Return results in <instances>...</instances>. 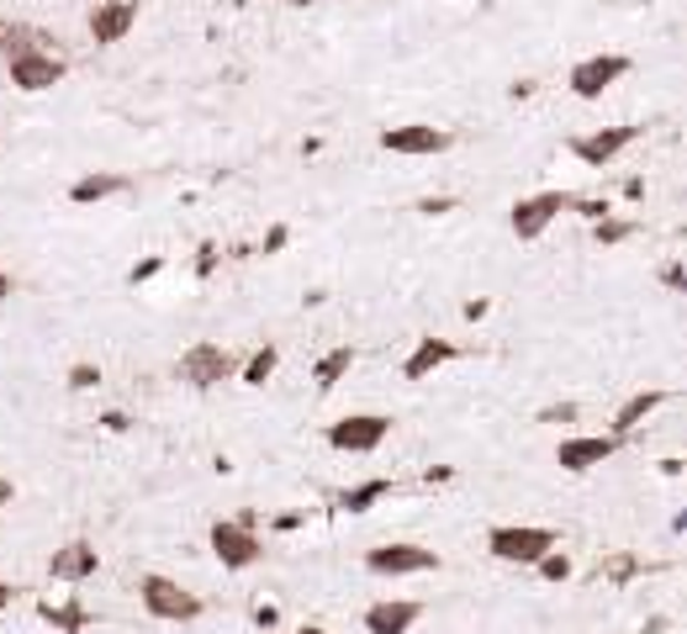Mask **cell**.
Here are the masks:
<instances>
[{
	"mask_svg": "<svg viewBox=\"0 0 687 634\" xmlns=\"http://www.w3.org/2000/svg\"><path fill=\"white\" fill-rule=\"evenodd\" d=\"M138 603H143V613L160 619V624H196L206 613L202 597L191 593V587H180L175 576H160V571L138 576Z\"/></svg>",
	"mask_w": 687,
	"mask_h": 634,
	"instance_id": "obj_1",
	"label": "cell"
},
{
	"mask_svg": "<svg viewBox=\"0 0 687 634\" xmlns=\"http://www.w3.org/2000/svg\"><path fill=\"white\" fill-rule=\"evenodd\" d=\"M556 545H561V534L545 529V523H497V529H486V555L502 560V566H534Z\"/></svg>",
	"mask_w": 687,
	"mask_h": 634,
	"instance_id": "obj_2",
	"label": "cell"
},
{
	"mask_svg": "<svg viewBox=\"0 0 687 634\" xmlns=\"http://www.w3.org/2000/svg\"><path fill=\"white\" fill-rule=\"evenodd\" d=\"M239 365L243 359L233 350H222V344H212V339H196L186 355L175 359V376L191 386V392H217L222 381H239Z\"/></svg>",
	"mask_w": 687,
	"mask_h": 634,
	"instance_id": "obj_3",
	"label": "cell"
},
{
	"mask_svg": "<svg viewBox=\"0 0 687 634\" xmlns=\"http://www.w3.org/2000/svg\"><path fill=\"white\" fill-rule=\"evenodd\" d=\"M206 550L217 555L222 571H249V566L265 560V540H259V529H243L233 518H217L206 529Z\"/></svg>",
	"mask_w": 687,
	"mask_h": 634,
	"instance_id": "obj_4",
	"label": "cell"
},
{
	"mask_svg": "<svg viewBox=\"0 0 687 634\" xmlns=\"http://www.w3.org/2000/svg\"><path fill=\"white\" fill-rule=\"evenodd\" d=\"M323 439L328 449H339V455H376L392 439V418L386 413H349V418L328 423Z\"/></svg>",
	"mask_w": 687,
	"mask_h": 634,
	"instance_id": "obj_5",
	"label": "cell"
},
{
	"mask_svg": "<svg viewBox=\"0 0 687 634\" xmlns=\"http://www.w3.org/2000/svg\"><path fill=\"white\" fill-rule=\"evenodd\" d=\"M376 143L386 154H403V158H440L455 149V132L449 127H434V122H403V127H381Z\"/></svg>",
	"mask_w": 687,
	"mask_h": 634,
	"instance_id": "obj_6",
	"label": "cell"
},
{
	"mask_svg": "<svg viewBox=\"0 0 687 634\" xmlns=\"http://www.w3.org/2000/svg\"><path fill=\"white\" fill-rule=\"evenodd\" d=\"M445 560L429 550V545H412V540H392V545H376L365 550V571L370 576H423V571H440Z\"/></svg>",
	"mask_w": 687,
	"mask_h": 634,
	"instance_id": "obj_7",
	"label": "cell"
},
{
	"mask_svg": "<svg viewBox=\"0 0 687 634\" xmlns=\"http://www.w3.org/2000/svg\"><path fill=\"white\" fill-rule=\"evenodd\" d=\"M640 138H646L640 122H619V127H598V132H576L567 149H571V158H582L587 169H608L613 158L624 154L629 143H640Z\"/></svg>",
	"mask_w": 687,
	"mask_h": 634,
	"instance_id": "obj_8",
	"label": "cell"
},
{
	"mask_svg": "<svg viewBox=\"0 0 687 634\" xmlns=\"http://www.w3.org/2000/svg\"><path fill=\"white\" fill-rule=\"evenodd\" d=\"M5 75H11V90H22V96H42V90L64 85L69 59H64V53H53V48H33V53L11 59V64H5Z\"/></svg>",
	"mask_w": 687,
	"mask_h": 634,
	"instance_id": "obj_9",
	"label": "cell"
},
{
	"mask_svg": "<svg viewBox=\"0 0 687 634\" xmlns=\"http://www.w3.org/2000/svg\"><path fill=\"white\" fill-rule=\"evenodd\" d=\"M571 191H539V196H519L513 201V212H508V228H513V238L519 243H534V238H545V228L561 217V212H571Z\"/></svg>",
	"mask_w": 687,
	"mask_h": 634,
	"instance_id": "obj_10",
	"label": "cell"
},
{
	"mask_svg": "<svg viewBox=\"0 0 687 634\" xmlns=\"http://www.w3.org/2000/svg\"><path fill=\"white\" fill-rule=\"evenodd\" d=\"M624 75H629V59H624V53H593V59H576V64H571L567 85H571L576 101H603Z\"/></svg>",
	"mask_w": 687,
	"mask_h": 634,
	"instance_id": "obj_11",
	"label": "cell"
},
{
	"mask_svg": "<svg viewBox=\"0 0 687 634\" xmlns=\"http://www.w3.org/2000/svg\"><path fill=\"white\" fill-rule=\"evenodd\" d=\"M619 449H624V439H613V434H571L556 444V466L567 476H587V471H598V466H608Z\"/></svg>",
	"mask_w": 687,
	"mask_h": 634,
	"instance_id": "obj_12",
	"label": "cell"
},
{
	"mask_svg": "<svg viewBox=\"0 0 687 634\" xmlns=\"http://www.w3.org/2000/svg\"><path fill=\"white\" fill-rule=\"evenodd\" d=\"M96 571H101V550L90 540H69V545H59V550L48 555V576L64 582V587H80Z\"/></svg>",
	"mask_w": 687,
	"mask_h": 634,
	"instance_id": "obj_13",
	"label": "cell"
},
{
	"mask_svg": "<svg viewBox=\"0 0 687 634\" xmlns=\"http://www.w3.org/2000/svg\"><path fill=\"white\" fill-rule=\"evenodd\" d=\"M423 619V603L418 597H381L360 613L365 634H412V624Z\"/></svg>",
	"mask_w": 687,
	"mask_h": 634,
	"instance_id": "obj_14",
	"label": "cell"
},
{
	"mask_svg": "<svg viewBox=\"0 0 687 634\" xmlns=\"http://www.w3.org/2000/svg\"><path fill=\"white\" fill-rule=\"evenodd\" d=\"M132 27H138V0H96V11H90V42L96 48L122 42Z\"/></svg>",
	"mask_w": 687,
	"mask_h": 634,
	"instance_id": "obj_15",
	"label": "cell"
},
{
	"mask_svg": "<svg viewBox=\"0 0 687 634\" xmlns=\"http://www.w3.org/2000/svg\"><path fill=\"white\" fill-rule=\"evenodd\" d=\"M460 355H466V350H460L455 339H434V333H429V339H418L412 355L403 359V381H429V376H440V370L455 365Z\"/></svg>",
	"mask_w": 687,
	"mask_h": 634,
	"instance_id": "obj_16",
	"label": "cell"
},
{
	"mask_svg": "<svg viewBox=\"0 0 687 634\" xmlns=\"http://www.w3.org/2000/svg\"><path fill=\"white\" fill-rule=\"evenodd\" d=\"M666 402H672V392H661V386H650V392H635L629 402H619V413H613L608 434H613V439H624V444H629V439L640 434V423H650V418H656V413H661Z\"/></svg>",
	"mask_w": 687,
	"mask_h": 634,
	"instance_id": "obj_17",
	"label": "cell"
},
{
	"mask_svg": "<svg viewBox=\"0 0 687 634\" xmlns=\"http://www.w3.org/2000/svg\"><path fill=\"white\" fill-rule=\"evenodd\" d=\"M127 191H132L127 175H117V169H90V175H80V180L69 186V201H75V206H101V201L127 196Z\"/></svg>",
	"mask_w": 687,
	"mask_h": 634,
	"instance_id": "obj_18",
	"label": "cell"
},
{
	"mask_svg": "<svg viewBox=\"0 0 687 634\" xmlns=\"http://www.w3.org/2000/svg\"><path fill=\"white\" fill-rule=\"evenodd\" d=\"M38 619L53 634H85L90 624H96V613L85 608L80 597H64V603H38Z\"/></svg>",
	"mask_w": 687,
	"mask_h": 634,
	"instance_id": "obj_19",
	"label": "cell"
},
{
	"mask_svg": "<svg viewBox=\"0 0 687 634\" xmlns=\"http://www.w3.org/2000/svg\"><path fill=\"white\" fill-rule=\"evenodd\" d=\"M355 359H360V350H355V344H339V350H328V355L313 365V386H318V396L339 392V381H349Z\"/></svg>",
	"mask_w": 687,
	"mask_h": 634,
	"instance_id": "obj_20",
	"label": "cell"
},
{
	"mask_svg": "<svg viewBox=\"0 0 687 634\" xmlns=\"http://www.w3.org/2000/svg\"><path fill=\"white\" fill-rule=\"evenodd\" d=\"M392 492H397V486H392L386 476H370V481H355V486H344V492L333 497V508H339V513H370V508H376L381 497H392Z\"/></svg>",
	"mask_w": 687,
	"mask_h": 634,
	"instance_id": "obj_21",
	"label": "cell"
},
{
	"mask_svg": "<svg viewBox=\"0 0 687 634\" xmlns=\"http://www.w3.org/2000/svg\"><path fill=\"white\" fill-rule=\"evenodd\" d=\"M42 42H53V38L38 33V27H27V22H16V16H0V64L33 53V48H42Z\"/></svg>",
	"mask_w": 687,
	"mask_h": 634,
	"instance_id": "obj_22",
	"label": "cell"
},
{
	"mask_svg": "<svg viewBox=\"0 0 687 634\" xmlns=\"http://www.w3.org/2000/svg\"><path fill=\"white\" fill-rule=\"evenodd\" d=\"M276 370H281V344H259V350L239 365V381L243 386H265Z\"/></svg>",
	"mask_w": 687,
	"mask_h": 634,
	"instance_id": "obj_23",
	"label": "cell"
},
{
	"mask_svg": "<svg viewBox=\"0 0 687 634\" xmlns=\"http://www.w3.org/2000/svg\"><path fill=\"white\" fill-rule=\"evenodd\" d=\"M635 233H640L635 217H613V212H608V217L593 223V243H598V249H619V243H629Z\"/></svg>",
	"mask_w": 687,
	"mask_h": 634,
	"instance_id": "obj_24",
	"label": "cell"
},
{
	"mask_svg": "<svg viewBox=\"0 0 687 634\" xmlns=\"http://www.w3.org/2000/svg\"><path fill=\"white\" fill-rule=\"evenodd\" d=\"M534 571H539V582H550V587H567L571 576H576V560H571V550H561V545H556L550 555H539V560H534Z\"/></svg>",
	"mask_w": 687,
	"mask_h": 634,
	"instance_id": "obj_25",
	"label": "cell"
},
{
	"mask_svg": "<svg viewBox=\"0 0 687 634\" xmlns=\"http://www.w3.org/2000/svg\"><path fill=\"white\" fill-rule=\"evenodd\" d=\"M640 571H646V560H640V555H629V550H619V555H608V560H603V576L613 582V587H629Z\"/></svg>",
	"mask_w": 687,
	"mask_h": 634,
	"instance_id": "obj_26",
	"label": "cell"
},
{
	"mask_svg": "<svg viewBox=\"0 0 687 634\" xmlns=\"http://www.w3.org/2000/svg\"><path fill=\"white\" fill-rule=\"evenodd\" d=\"M217 265H222V243H217V238H202V243H196V259H191L196 280H212L217 276Z\"/></svg>",
	"mask_w": 687,
	"mask_h": 634,
	"instance_id": "obj_27",
	"label": "cell"
},
{
	"mask_svg": "<svg viewBox=\"0 0 687 634\" xmlns=\"http://www.w3.org/2000/svg\"><path fill=\"white\" fill-rule=\"evenodd\" d=\"M64 386H69V392H96V386H101V365H90V359H75V365L64 370Z\"/></svg>",
	"mask_w": 687,
	"mask_h": 634,
	"instance_id": "obj_28",
	"label": "cell"
},
{
	"mask_svg": "<svg viewBox=\"0 0 687 634\" xmlns=\"http://www.w3.org/2000/svg\"><path fill=\"white\" fill-rule=\"evenodd\" d=\"M582 407L576 402H556V407H539V423H576Z\"/></svg>",
	"mask_w": 687,
	"mask_h": 634,
	"instance_id": "obj_29",
	"label": "cell"
},
{
	"mask_svg": "<svg viewBox=\"0 0 687 634\" xmlns=\"http://www.w3.org/2000/svg\"><path fill=\"white\" fill-rule=\"evenodd\" d=\"M160 270H164V254H149L143 265H132V270H127V286H143V280H154Z\"/></svg>",
	"mask_w": 687,
	"mask_h": 634,
	"instance_id": "obj_30",
	"label": "cell"
},
{
	"mask_svg": "<svg viewBox=\"0 0 687 634\" xmlns=\"http://www.w3.org/2000/svg\"><path fill=\"white\" fill-rule=\"evenodd\" d=\"M285 243H291V228H285V223H276V228L265 233V243H259V254H265V259H276Z\"/></svg>",
	"mask_w": 687,
	"mask_h": 634,
	"instance_id": "obj_31",
	"label": "cell"
},
{
	"mask_svg": "<svg viewBox=\"0 0 687 634\" xmlns=\"http://www.w3.org/2000/svg\"><path fill=\"white\" fill-rule=\"evenodd\" d=\"M571 212H582L587 223H598V217H608L613 206H608V201H598V196H576V201H571Z\"/></svg>",
	"mask_w": 687,
	"mask_h": 634,
	"instance_id": "obj_32",
	"label": "cell"
},
{
	"mask_svg": "<svg viewBox=\"0 0 687 634\" xmlns=\"http://www.w3.org/2000/svg\"><path fill=\"white\" fill-rule=\"evenodd\" d=\"M661 286H666V291H687L683 259H666V265H661Z\"/></svg>",
	"mask_w": 687,
	"mask_h": 634,
	"instance_id": "obj_33",
	"label": "cell"
},
{
	"mask_svg": "<svg viewBox=\"0 0 687 634\" xmlns=\"http://www.w3.org/2000/svg\"><path fill=\"white\" fill-rule=\"evenodd\" d=\"M418 212H423V217H445V212H455V196H423Z\"/></svg>",
	"mask_w": 687,
	"mask_h": 634,
	"instance_id": "obj_34",
	"label": "cell"
},
{
	"mask_svg": "<svg viewBox=\"0 0 687 634\" xmlns=\"http://www.w3.org/2000/svg\"><path fill=\"white\" fill-rule=\"evenodd\" d=\"M101 429H106V434H127V429H132V418L112 407V413H101Z\"/></svg>",
	"mask_w": 687,
	"mask_h": 634,
	"instance_id": "obj_35",
	"label": "cell"
},
{
	"mask_svg": "<svg viewBox=\"0 0 687 634\" xmlns=\"http://www.w3.org/2000/svg\"><path fill=\"white\" fill-rule=\"evenodd\" d=\"M508 96H513V101H529V96H534V79H513Z\"/></svg>",
	"mask_w": 687,
	"mask_h": 634,
	"instance_id": "obj_36",
	"label": "cell"
},
{
	"mask_svg": "<svg viewBox=\"0 0 687 634\" xmlns=\"http://www.w3.org/2000/svg\"><path fill=\"white\" fill-rule=\"evenodd\" d=\"M16 593H22V587H11V582H0V613H5V608L16 603Z\"/></svg>",
	"mask_w": 687,
	"mask_h": 634,
	"instance_id": "obj_37",
	"label": "cell"
},
{
	"mask_svg": "<svg viewBox=\"0 0 687 634\" xmlns=\"http://www.w3.org/2000/svg\"><path fill=\"white\" fill-rule=\"evenodd\" d=\"M233 523H243V529H259V508H243V513L233 518Z\"/></svg>",
	"mask_w": 687,
	"mask_h": 634,
	"instance_id": "obj_38",
	"label": "cell"
},
{
	"mask_svg": "<svg viewBox=\"0 0 687 634\" xmlns=\"http://www.w3.org/2000/svg\"><path fill=\"white\" fill-rule=\"evenodd\" d=\"M640 634H666V619H661V613H656V619H646V624H640Z\"/></svg>",
	"mask_w": 687,
	"mask_h": 634,
	"instance_id": "obj_39",
	"label": "cell"
},
{
	"mask_svg": "<svg viewBox=\"0 0 687 634\" xmlns=\"http://www.w3.org/2000/svg\"><path fill=\"white\" fill-rule=\"evenodd\" d=\"M11 503H16V486H11V481H0V508H11Z\"/></svg>",
	"mask_w": 687,
	"mask_h": 634,
	"instance_id": "obj_40",
	"label": "cell"
},
{
	"mask_svg": "<svg viewBox=\"0 0 687 634\" xmlns=\"http://www.w3.org/2000/svg\"><path fill=\"white\" fill-rule=\"evenodd\" d=\"M11 291H16V280H11V276H5V270H0V302H5Z\"/></svg>",
	"mask_w": 687,
	"mask_h": 634,
	"instance_id": "obj_41",
	"label": "cell"
},
{
	"mask_svg": "<svg viewBox=\"0 0 687 634\" xmlns=\"http://www.w3.org/2000/svg\"><path fill=\"white\" fill-rule=\"evenodd\" d=\"M291 634H328L323 624H302V630H291Z\"/></svg>",
	"mask_w": 687,
	"mask_h": 634,
	"instance_id": "obj_42",
	"label": "cell"
},
{
	"mask_svg": "<svg viewBox=\"0 0 687 634\" xmlns=\"http://www.w3.org/2000/svg\"><path fill=\"white\" fill-rule=\"evenodd\" d=\"M285 5H313V0H285Z\"/></svg>",
	"mask_w": 687,
	"mask_h": 634,
	"instance_id": "obj_43",
	"label": "cell"
}]
</instances>
